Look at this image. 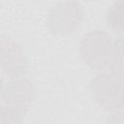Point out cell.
I'll return each instance as SVG.
<instances>
[{
	"mask_svg": "<svg viewBox=\"0 0 124 124\" xmlns=\"http://www.w3.org/2000/svg\"><path fill=\"white\" fill-rule=\"evenodd\" d=\"M114 48L112 37L106 31L95 29L84 34L79 42L81 59L94 70L109 68Z\"/></svg>",
	"mask_w": 124,
	"mask_h": 124,
	"instance_id": "6da1fadb",
	"label": "cell"
},
{
	"mask_svg": "<svg viewBox=\"0 0 124 124\" xmlns=\"http://www.w3.org/2000/svg\"><path fill=\"white\" fill-rule=\"evenodd\" d=\"M90 91L101 108L116 112L124 100V80L112 73H100L91 79Z\"/></svg>",
	"mask_w": 124,
	"mask_h": 124,
	"instance_id": "7a4b0ae2",
	"label": "cell"
},
{
	"mask_svg": "<svg viewBox=\"0 0 124 124\" xmlns=\"http://www.w3.org/2000/svg\"><path fill=\"white\" fill-rule=\"evenodd\" d=\"M83 15V7L79 2H58L49 10L46 18V26L51 34L68 35L80 25Z\"/></svg>",
	"mask_w": 124,
	"mask_h": 124,
	"instance_id": "3957f363",
	"label": "cell"
},
{
	"mask_svg": "<svg viewBox=\"0 0 124 124\" xmlns=\"http://www.w3.org/2000/svg\"><path fill=\"white\" fill-rule=\"evenodd\" d=\"M1 68L11 79L21 78L28 69V59L22 47L12 38L1 36Z\"/></svg>",
	"mask_w": 124,
	"mask_h": 124,
	"instance_id": "277c9868",
	"label": "cell"
},
{
	"mask_svg": "<svg viewBox=\"0 0 124 124\" xmlns=\"http://www.w3.org/2000/svg\"><path fill=\"white\" fill-rule=\"evenodd\" d=\"M36 89L34 83L25 78L11 79L2 86L1 99L4 105L26 107L34 101Z\"/></svg>",
	"mask_w": 124,
	"mask_h": 124,
	"instance_id": "5b68a950",
	"label": "cell"
},
{
	"mask_svg": "<svg viewBox=\"0 0 124 124\" xmlns=\"http://www.w3.org/2000/svg\"><path fill=\"white\" fill-rule=\"evenodd\" d=\"M106 20L115 33H124V0L116 1L108 8Z\"/></svg>",
	"mask_w": 124,
	"mask_h": 124,
	"instance_id": "8992f818",
	"label": "cell"
},
{
	"mask_svg": "<svg viewBox=\"0 0 124 124\" xmlns=\"http://www.w3.org/2000/svg\"><path fill=\"white\" fill-rule=\"evenodd\" d=\"M27 110L28 108L26 107L2 104L0 107V124H21Z\"/></svg>",
	"mask_w": 124,
	"mask_h": 124,
	"instance_id": "52a82bcc",
	"label": "cell"
},
{
	"mask_svg": "<svg viewBox=\"0 0 124 124\" xmlns=\"http://www.w3.org/2000/svg\"><path fill=\"white\" fill-rule=\"evenodd\" d=\"M109 69L110 73L124 80V36H120L114 41L113 54Z\"/></svg>",
	"mask_w": 124,
	"mask_h": 124,
	"instance_id": "ba28073f",
	"label": "cell"
},
{
	"mask_svg": "<svg viewBox=\"0 0 124 124\" xmlns=\"http://www.w3.org/2000/svg\"><path fill=\"white\" fill-rule=\"evenodd\" d=\"M105 124H124V114L119 111L112 112L106 118Z\"/></svg>",
	"mask_w": 124,
	"mask_h": 124,
	"instance_id": "9c48e42d",
	"label": "cell"
},
{
	"mask_svg": "<svg viewBox=\"0 0 124 124\" xmlns=\"http://www.w3.org/2000/svg\"><path fill=\"white\" fill-rule=\"evenodd\" d=\"M118 111L121 112L122 114H124V100H123V103H122V105H121V107H120V108H119Z\"/></svg>",
	"mask_w": 124,
	"mask_h": 124,
	"instance_id": "30bf717a",
	"label": "cell"
}]
</instances>
